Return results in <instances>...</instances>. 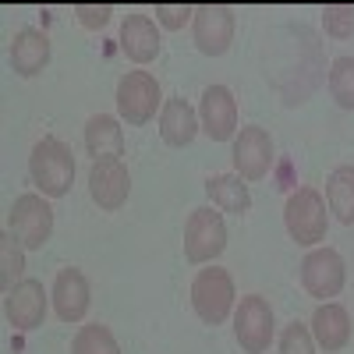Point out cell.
<instances>
[{
	"label": "cell",
	"instance_id": "19",
	"mask_svg": "<svg viewBox=\"0 0 354 354\" xmlns=\"http://www.w3.org/2000/svg\"><path fill=\"white\" fill-rule=\"evenodd\" d=\"M85 149L93 156V163L100 160H121L124 156V128L117 117L110 113H96L85 124Z\"/></svg>",
	"mask_w": 354,
	"mask_h": 354
},
{
	"label": "cell",
	"instance_id": "8",
	"mask_svg": "<svg viewBox=\"0 0 354 354\" xmlns=\"http://www.w3.org/2000/svg\"><path fill=\"white\" fill-rule=\"evenodd\" d=\"M230 160H234V174H238L241 181H248V185L262 181V177L273 170V138H270V131L259 128V124L241 128L238 135H234Z\"/></svg>",
	"mask_w": 354,
	"mask_h": 354
},
{
	"label": "cell",
	"instance_id": "21",
	"mask_svg": "<svg viewBox=\"0 0 354 354\" xmlns=\"http://www.w3.org/2000/svg\"><path fill=\"white\" fill-rule=\"evenodd\" d=\"M326 205L340 223H354V167H333L326 177Z\"/></svg>",
	"mask_w": 354,
	"mask_h": 354
},
{
	"label": "cell",
	"instance_id": "17",
	"mask_svg": "<svg viewBox=\"0 0 354 354\" xmlns=\"http://www.w3.org/2000/svg\"><path fill=\"white\" fill-rule=\"evenodd\" d=\"M198 110L185 100V96H170L160 110V138L170 145V149H185V145L195 142L198 135Z\"/></svg>",
	"mask_w": 354,
	"mask_h": 354
},
{
	"label": "cell",
	"instance_id": "9",
	"mask_svg": "<svg viewBox=\"0 0 354 354\" xmlns=\"http://www.w3.org/2000/svg\"><path fill=\"white\" fill-rule=\"evenodd\" d=\"M347 270H344V255L333 248H312L301 259V287L319 301H330L344 290Z\"/></svg>",
	"mask_w": 354,
	"mask_h": 354
},
{
	"label": "cell",
	"instance_id": "16",
	"mask_svg": "<svg viewBox=\"0 0 354 354\" xmlns=\"http://www.w3.org/2000/svg\"><path fill=\"white\" fill-rule=\"evenodd\" d=\"M50 64V36L43 28L25 25L11 39V68L18 78H36Z\"/></svg>",
	"mask_w": 354,
	"mask_h": 354
},
{
	"label": "cell",
	"instance_id": "24",
	"mask_svg": "<svg viewBox=\"0 0 354 354\" xmlns=\"http://www.w3.org/2000/svg\"><path fill=\"white\" fill-rule=\"evenodd\" d=\"M330 96L337 106L354 110V57H337L330 64Z\"/></svg>",
	"mask_w": 354,
	"mask_h": 354
},
{
	"label": "cell",
	"instance_id": "4",
	"mask_svg": "<svg viewBox=\"0 0 354 354\" xmlns=\"http://www.w3.org/2000/svg\"><path fill=\"white\" fill-rule=\"evenodd\" d=\"M223 248H227L223 213L213 209V205L192 209L188 223H185V259L192 266H202V262H213L216 255H223Z\"/></svg>",
	"mask_w": 354,
	"mask_h": 354
},
{
	"label": "cell",
	"instance_id": "23",
	"mask_svg": "<svg viewBox=\"0 0 354 354\" xmlns=\"http://www.w3.org/2000/svg\"><path fill=\"white\" fill-rule=\"evenodd\" d=\"M71 354H121V344L103 322H88L71 340Z\"/></svg>",
	"mask_w": 354,
	"mask_h": 354
},
{
	"label": "cell",
	"instance_id": "22",
	"mask_svg": "<svg viewBox=\"0 0 354 354\" xmlns=\"http://www.w3.org/2000/svg\"><path fill=\"white\" fill-rule=\"evenodd\" d=\"M25 245L15 238L11 230L0 234V287L11 290L18 280H25Z\"/></svg>",
	"mask_w": 354,
	"mask_h": 354
},
{
	"label": "cell",
	"instance_id": "14",
	"mask_svg": "<svg viewBox=\"0 0 354 354\" xmlns=\"http://www.w3.org/2000/svg\"><path fill=\"white\" fill-rule=\"evenodd\" d=\"M50 301H53V312L61 322H82L88 305H93V290H88V277L78 270V266H64L53 280V290H50Z\"/></svg>",
	"mask_w": 354,
	"mask_h": 354
},
{
	"label": "cell",
	"instance_id": "7",
	"mask_svg": "<svg viewBox=\"0 0 354 354\" xmlns=\"http://www.w3.org/2000/svg\"><path fill=\"white\" fill-rule=\"evenodd\" d=\"M277 322H273V305L262 294H245L241 305L234 308V337H238L245 354H266L273 344Z\"/></svg>",
	"mask_w": 354,
	"mask_h": 354
},
{
	"label": "cell",
	"instance_id": "26",
	"mask_svg": "<svg viewBox=\"0 0 354 354\" xmlns=\"http://www.w3.org/2000/svg\"><path fill=\"white\" fill-rule=\"evenodd\" d=\"M280 354H315V337L305 322L294 319L290 326H283L280 333Z\"/></svg>",
	"mask_w": 354,
	"mask_h": 354
},
{
	"label": "cell",
	"instance_id": "2",
	"mask_svg": "<svg viewBox=\"0 0 354 354\" xmlns=\"http://www.w3.org/2000/svg\"><path fill=\"white\" fill-rule=\"evenodd\" d=\"M330 205L315 188H298L287 195L283 205V227L290 234V241H298L301 248H315L319 241H326L330 227Z\"/></svg>",
	"mask_w": 354,
	"mask_h": 354
},
{
	"label": "cell",
	"instance_id": "25",
	"mask_svg": "<svg viewBox=\"0 0 354 354\" xmlns=\"http://www.w3.org/2000/svg\"><path fill=\"white\" fill-rule=\"evenodd\" d=\"M322 32L330 39H351L354 36V4H330L322 11Z\"/></svg>",
	"mask_w": 354,
	"mask_h": 354
},
{
	"label": "cell",
	"instance_id": "12",
	"mask_svg": "<svg viewBox=\"0 0 354 354\" xmlns=\"http://www.w3.org/2000/svg\"><path fill=\"white\" fill-rule=\"evenodd\" d=\"M198 124L213 142H230L238 135V100L227 85H209L198 103Z\"/></svg>",
	"mask_w": 354,
	"mask_h": 354
},
{
	"label": "cell",
	"instance_id": "11",
	"mask_svg": "<svg viewBox=\"0 0 354 354\" xmlns=\"http://www.w3.org/2000/svg\"><path fill=\"white\" fill-rule=\"evenodd\" d=\"M192 39L198 46V53L205 57H223L234 43V11L220 8V4H205L195 8L192 18Z\"/></svg>",
	"mask_w": 354,
	"mask_h": 354
},
{
	"label": "cell",
	"instance_id": "20",
	"mask_svg": "<svg viewBox=\"0 0 354 354\" xmlns=\"http://www.w3.org/2000/svg\"><path fill=\"white\" fill-rule=\"evenodd\" d=\"M205 195H209L213 209L220 213H234V216H245L252 209V192L248 181H241L238 174H213L205 181Z\"/></svg>",
	"mask_w": 354,
	"mask_h": 354
},
{
	"label": "cell",
	"instance_id": "3",
	"mask_svg": "<svg viewBox=\"0 0 354 354\" xmlns=\"http://www.w3.org/2000/svg\"><path fill=\"white\" fill-rule=\"evenodd\" d=\"M234 277L220 266H209V270H198L192 280V308L202 322L209 326H223L234 312Z\"/></svg>",
	"mask_w": 354,
	"mask_h": 354
},
{
	"label": "cell",
	"instance_id": "6",
	"mask_svg": "<svg viewBox=\"0 0 354 354\" xmlns=\"http://www.w3.org/2000/svg\"><path fill=\"white\" fill-rule=\"evenodd\" d=\"M160 103H163L160 82L149 71H128L117 82V113H121V121H128L131 128L149 124L160 110Z\"/></svg>",
	"mask_w": 354,
	"mask_h": 354
},
{
	"label": "cell",
	"instance_id": "13",
	"mask_svg": "<svg viewBox=\"0 0 354 354\" xmlns=\"http://www.w3.org/2000/svg\"><path fill=\"white\" fill-rule=\"evenodd\" d=\"M88 195L103 213H117L131 195V174L121 160H100L88 167Z\"/></svg>",
	"mask_w": 354,
	"mask_h": 354
},
{
	"label": "cell",
	"instance_id": "1",
	"mask_svg": "<svg viewBox=\"0 0 354 354\" xmlns=\"http://www.w3.org/2000/svg\"><path fill=\"white\" fill-rule=\"evenodd\" d=\"M28 174H32V185L39 188V195L46 198H64L75 185V156L61 138H39L32 145V156H28Z\"/></svg>",
	"mask_w": 354,
	"mask_h": 354
},
{
	"label": "cell",
	"instance_id": "18",
	"mask_svg": "<svg viewBox=\"0 0 354 354\" xmlns=\"http://www.w3.org/2000/svg\"><path fill=\"white\" fill-rule=\"evenodd\" d=\"M312 337H315V344L326 351V354H333V351H344L347 344H351V315H347V308L344 305H337V301H322L319 308H315V315H312Z\"/></svg>",
	"mask_w": 354,
	"mask_h": 354
},
{
	"label": "cell",
	"instance_id": "5",
	"mask_svg": "<svg viewBox=\"0 0 354 354\" xmlns=\"http://www.w3.org/2000/svg\"><path fill=\"white\" fill-rule=\"evenodd\" d=\"M8 230L25 248H32V252L43 248L53 234V209H50L46 195H39V192L18 195L8 209Z\"/></svg>",
	"mask_w": 354,
	"mask_h": 354
},
{
	"label": "cell",
	"instance_id": "15",
	"mask_svg": "<svg viewBox=\"0 0 354 354\" xmlns=\"http://www.w3.org/2000/svg\"><path fill=\"white\" fill-rule=\"evenodd\" d=\"M121 50L135 64H153L160 57V25L149 15H124L121 21Z\"/></svg>",
	"mask_w": 354,
	"mask_h": 354
},
{
	"label": "cell",
	"instance_id": "10",
	"mask_svg": "<svg viewBox=\"0 0 354 354\" xmlns=\"http://www.w3.org/2000/svg\"><path fill=\"white\" fill-rule=\"evenodd\" d=\"M46 305H50V298H46V290L36 277H25L11 290H4V315L18 333L39 330L43 319H46Z\"/></svg>",
	"mask_w": 354,
	"mask_h": 354
},
{
	"label": "cell",
	"instance_id": "27",
	"mask_svg": "<svg viewBox=\"0 0 354 354\" xmlns=\"http://www.w3.org/2000/svg\"><path fill=\"white\" fill-rule=\"evenodd\" d=\"M188 18H195V8H185V4H156V25H163V28H185Z\"/></svg>",
	"mask_w": 354,
	"mask_h": 354
},
{
	"label": "cell",
	"instance_id": "28",
	"mask_svg": "<svg viewBox=\"0 0 354 354\" xmlns=\"http://www.w3.org/2000/svg\"><path fill=\"white\" fill-rule=\"evenodd\" d=\"M75 15H78V21H82L85 28H103V25L110 21L113 11H110L106 4H78Z\"/></svg>",
	"mask_w": 354,
	"mask_h": 354
}]
</instances>
